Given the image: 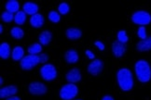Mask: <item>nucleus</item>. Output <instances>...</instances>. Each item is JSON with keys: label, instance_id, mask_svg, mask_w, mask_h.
I'll list each match as a JSON object with an SVG mask.
<instances>
[{"label": "nucleus", "instance_id": "f257e3e1", "mask_svg": "<svg viewBox=\"0 0 151 100\" xmlns=\"http://www.w3.org/2000/svg\"><path fill=\"white\" fill-rule=\"evenodd\" d=\"M118 84L122 91H130L133 87V78L132 72L127 68H122L117 72Z\"/></svg>", "mask_w": 151, "mask_h": 100}, {"label": "nucleus", "instance_id": "f03ea898", "mask_svg": "<svg viewBox=\"0 0 151 100\" xmlns=\"http://www.w3.org/2000/svg\"><path fill=\"white\" fill-rule=\"evenodd\" d=\"M135 74L139 82L141 83H147L151 79V68L149 63L147 60H138L135 65Z\"/></svg>", "mask_w": 151, "mask_h": 100}, {"label": "nucleus", "instance_id": "7ed1b4c3", "mask_svg": "<svg viewBox=\"0 0 151 100\" xmlns=\"http://www.w3.org/2000/svg\"><path fill=\"white\" fill-rule=\"evenodd\" d=\"M78 88L74 84H65L60 90V97L63 100H72L78 96Z\"/></svg>", "mask_w": 151, "mask_h": 100}, {"label": "nucleus", "instance_id": "20e7f679", "mask_svg": "<svg viewBox=\"0 0 151 100\" xmlns=\"http://www.w3.org/2000/svg\"><path fill=\"white\" fill-rule=\"evenodd\" d=\"M131 20L134 24L145 26V25L149 24L151 22V15L147 11L138 10V11H135V12L132 15Z\"/></svg>", "mask_w": 151, "mask_h": 100}, {"label": "nucleus", "instance_id": "39448f33", "mask_svg": "<svg viewBox=\"0 0 151 100\" xmlns=\"http://www.w3.org/2000/svg\"><path fill=\"white\" fill-rule=\"evenodd\" d=\"M39 72H40V75H41V77L45 81H48V82L53 81L57 77V70L55 66L50 63L44 64V65L40 68Z\"/></svg>", "mask_w": 151, "mask_h": 100}, {"label": "nucleus", "instance_id": "423d86ee", "mask_svg": "<svg viewBox=\"0 0 151 100\" xmlns=\"http://www.w3.org/2000/svg\"><path fill=\"white\" fill-rule=\"evenodd\" d=\"M40 63L39 56L37 55H28L25 56L20 61V66L24 70H30Z\"/></svg>", "mask_w": 151, "mask_h": 100}, {"label": "nucleus", "instance_id": "0eeeda50", "mask_svg": "<svg viewBox=\"0 0 151 100\" xmlns=\"http://www.w3.org/2000/svg\"><path fill=\"white\" fill-rule=\"evenodd\" d=\"M47 86L39 82H33L28 86V91L34 96H42L47 93Z\"/></svg>", "mask_w": 151, "mask_h": 100}, {"label": "nucleus", "instance_id": "6e6552de", "mask_svg": "<svg viewBox=\"0 0 151 100\" xmlns=\"http://www.w3.org/2000/svg\"><path fill=\"white\" fill-rule=\"evenodd\" d=\"M104 69V62L101 60H94L88 66V72L91 75H99Z\"/></svg>", "mask_w": 151, "mask_h": 100}, {"label": "nucleus", "instance_id": "1a4fd4ad", "mask_svg": "<svg viewBox=\"0 0 151 100\" xmlns=\"http://www.w3.org/2000/svg\"><path fill=\"white\" fill-rule=\"evenodd\" d=\"M66 80L67 82H69L70 84H76L78 83V82L81 80V73L80 70L78 68H74L72 70H70L69 72L66 73Z\"/></svg>", "mask_w": 151, "mask_h": 100}, {"label": "nucleus", "instance_id": "9d476101", "mask_svg": "<svg viewBox=\"0 0 151 100\" xmlns=\"http://www.w3.org/2000/svg\"><path fill=\"white\" fill-rule=\"evenodd\" d=\"M126 45L119 42V41H115L112 44V52L116 57H121L126 52Z\"/></svg>", "mask_w": 151, "mask_h": 100}, {"label": "nucleus", "instance_id": "9b49d317", "mask_svg": "<svg viewBox=\"0 0 151 100\" xmlns=\"http://www.w3.org/2000/svg\"><path fill=\"white\" fill-rule=\"evenodd\" d=\"M17 92H18V88L15 85H9V86L2 87L1 90H0V97L8 98L10 96H13L14 95H16Z\"/></svg>", "mask_w": 151, "mask_h": 100}, {"label": "nucleus", "instance_id": "f8f14e48", "mask_svg": "<svg viewBox=\"0 0 151 100\" xmlns=\"http://www.w3.org/2000/svg\"><path fill=\"white\" fill-rule=\"evenodd\" d=\"M65 60L68 64H75L77 63L79 60V56L78 54V52L74 50V49H70L67 50L65 54Z\"/></svg>", "mask_w": 151, "mask_h": 100}, {"label": "nucleus", "instance_id": "ddd939ff", "mask_svg": "<svg viewBox=\"0 0 151 100\" xmlns=\"http://www.w3.org/2000/svg\"><path fill=\"white\" fill-rule=\"evenodd\" d=\"M22 9H24V11L27 15L34 16V15L37 14L38 6L34 2H26V3H24V7H22Z\"/></svg>", "mask_w": 151, "mask_h": 100}, {"label": "nucleus", "instance_id": "4468645a", "mask_svg": "<svg viewBox=\"0 0 151 100\" xmlns=\"http://www.w3.org/2000/svg\"><path fill=\"white\" fill-rule=\"evenodd\" d=\"M65 35L70 40H77L82 36V32L77 28H69L65 32Z\"/></svg>", "mask_w": 151, "mask_h": 100}, {"label": "nucleus", "instance_id": "2eb2a0df", "mask_svg": "<svg viewBox=\"0 0 151 100\" xmlns=\"http://www.w3.org/2000/svg\"><path fill=\"white\" fill-rule=\"evenodd\" d=\"M136 49L138 51H141V52L151 50V36H149L147 39L142 40L139 43H137Z\"/></svg>", "mask_w": 151, "mask_h": 100}, {"label": "nucleus", "instance_id": "dca6fc26", "mask_svg": "<svg viewBox=\"0 0 151 100\" xmlns=\"http://www.w3.org/2000/svg\"><path fill=\"white\" fill-rule=\"evenodd\" d=\"M24 50L20 45L15 46L12 52H11V57L15 61H21L24 57Z\"/></svg>", "mask_w": 151, "mask_h": 100}, {"label": "nucleus", "instance_id": "f3484780", "mask_svg": "<svg viewBox=\"0 0 151 100\" xmlns=\"http://www.w3.org/2000/svg\"><path fill=\"white\" fill-rule=\"evenodd\" d=\"M30 24L34 28H40L44 24V17L41 14H36L30 18Z\"/></svg>", "mask_w": 151, "mask_h": 100}, {"label": "nucleus", "instance_id": "a211bd4d", "mask_svg": "<svg viewBox=\"0 0 151 100\" xmlns=\"http://www.w3.org/2000/svg\"><path fill=\"white\" fill-rule=\"evenodd\" d=\"M5 8L7 9V11H9L10 13H17V12H19L20 4L17 0H9V1L6 3Z\"/></svg>", "mask_w": 151, "mask_h": 100}, {"label": "nucleus", "instance_id": "6ab92c4d", "mask_svg": "<svg viewBox=\"0 0 151 100\" xmlns=\"http://www.w3.org/2000/svg\"><path fill=\"white\" fill-rule=\"evenodd\" d=\"M52 38V34L50 31H43L38 36V41L42 45H48Z\"/></svg>", "mask_w": 151, "mask_h": 100}, {"label": "nucleus", "instance_id": "aec40b11", "mask_svg": "<svg viewBox=\"0 0 151 100\" xmlns=\"http://www.w3.org/2000/svg\"><path fill=\"white\" fill-rule=\"evenodd\" d=\"M0 57L3 60H7V58L11 57L10 46L8 43H2L0 45Z\"/></svg>", "mask_w": 151, "mask_h": 100}, {"label": "nucleus", "instance_id": "412c9836", "mask_svg": "<svg viewBox=\"0 0 151 100\" xmlns=\"http://www.w3.org/2000/svg\"><path fill=\"white\" fill-rule=\"evenodd\" d=\"M26 21V13L24 11H19L15 14L14 17V21L16 24L18 25H22Z\"/></svg>", "mask_w": 151, "mask_h": 100}, {"label": "nucleus", "instance_id": "4be33fe9", "mask_svg": "<svg viewBox=\"0 0 151 100\" xmlns=\"http://www.w3.org/2000/svg\"><path fill=\"white\" fill-rule=\"evenodd\" d=\"M42 51V45L41 44H33L28 48L29 55H37Z\"/></svg>", "mask_w": 151, "mask_h": 100}, {"label": "nucleus", "instance_id": "5701e85b", "mask_svg": "<svg viewBox=\"0 0 151 100\" xmlns=\"http://www.w3.org/2000/svg\"><path fill=\"white\" fill-rule=\"evenodd\" d=\"M10 35L14 39H22V37H24V33L20 27H13L10 30Z\"/></svg>", "mask_w": 151, "mask_h": 100}, {"label": "nucleus", "instance_id": "b1692460", "mask_svg": "<svg viewBox=\"0 0 151 100\" xmlns=\"http://www.w3.org/2000/svg\"><path fill=\"white\" fill-rule=\"evenodd\" d=\"M69 11H70V7L69 5L65 2L61 3L59 6H58V12L62 15H66Z\"/></svg>", "mask_w": 151, "mask_h": 100}, {"label": "nucleus", "instance_id": "393cba45", "mask_svg": "<svg viewBox=\"0 0 151 100\" xmlns=\"http://www.w3.org/2000/svg\"><path fill=\"white\" fill-rule=\"evenodd\" d=\"M49 20L53 22V23H57L61 21V16H60V13L57 12L55 10H51L50 12L49 13Z\"/></svg>", "mask_w": 151, "mask_h": 100}, {"label": "nucleus", "instance_id": "a878e982", "mask_svg": "<svg viewBox=\"0 0 151 100\" xmlns=\"http://www.w3.org/2000/svg\"><path fill=\"white\" fill-rule=\"evenodd\" d=\"M118 41L122 44H126L128 42V40H129V37H128V35L126 33V32L124 30H121V31H119L118 33Z\"/></svg>", "mask_w": 151, "mask_h": 100}, {"label": "nucleus", "instance_id": "bb28decb", "mask_svg": "<svg viewBox=\"0 0 151 100\" xmlns=\"http://www.w3.org/2000/svg\"><path fill=\"white\" fill-rule=\"evenodd\" d=\"M14 15L13 13H10L9 11H4V12L1 14V20L5 22H10L14 21Z\"/></svg>", "mask_w": 151, "mask_h": 100}, {"label": "nucleus", "instance_id": "cd10ccee", "mask_svg": "<svg viewBox=\"0 0 151 100\" xmlns=\"http://www.w3.org/2000/svg\"><path fill=\"white\" fill-rule=\"evenodd\" d=\"M137 35L139 38H141L142 40H145L147 38V30H146V27L145 26H140L138 28L137 30Z\"/></svg>", "mask_w": 151, "mask_h": 100}, {"label": "nucleus", "instance_id": "c85d7f7f", "mask_svg": "<svg viewBox=\"0 0 151 100\" xmlns=\"http://www.w3.org/2000/svg\"><path fill=\"white\" fill-rule=\"evenodd\" d=\"M39 58H40V63H46L49 60V56L45 53H42V54L39 55Z\"/></svg>", "mask_w": 151, "mask_h": 100}, {"label": "nucleus", "instance_id": "c756f323", "mask_svg": "<svg viewBox=\"0 0 151 100\" xmlns=\"http://www.w3.org/2000/svg\"><path fill=\"white\" fill-rule=\"evenodd\" d=\"M94 45L97 46L98 49L101 50V51L104 50V45L101 42V41H96V42H94Z\"/></svg>", "mask_w": 151, "mask_h": 100}, {"label": "nucleus", "instance_id": "7c9ffc66", "mask_svg": "<svg viewBox=\"0 0 151 100\" xmlns=\"http://www.w3.org/2000/svg\"><path fill=\"white\" fill-rule=\"evenodd\" d=\"M85 54L86 56L88 57L89 58H91V60H94V57H95V55H94V53L91 51V50H86L85 51Z\"/></svg>", "mask_w": 151, "mask_h": 100}, {"label": "nucleus", "instance_id": "2f4dec72", "mask_svg": "<svg viewBox=\"0 0 151 100\" xmlns=\"http://www.w3.org/2000/svg\"><path fill=\"white\" fill-rule=\"evenodd\" d=\"M6 100H21V98L20 97H18V96H10V97H8Z\"/></svg>", "mask_w": 151, "mask_h": 100}, {"label": "nucleus", "instance_id": "473e14b6", "mask_svg": "<svg viewBox=\"0 0 151 100\" xmlns=\"http://www.w3.org/2000/svg\"><path fill=\"white\" fill-rule=\"evenodd\" d=\"M102 100H114V98L112 96H104Z\"/></svg>", "mask_w": 151, "mask_h": 100}, {"label": "nucleus", "instance_id": "72a5a7b5", "mask_svg": "<svg viewBox=\"0 0 151 100\" xmlns=\"http://www.w3.org/2000/svg\"><path fill=\"white\" fill-rule=\"evenodd\" d=\"M0 33H3V25H0Z\"/></svg>", "mask_w": 151, "mask_h": 100}, {"label": "nucleus", "instance_id": "f704fd0d", "mask_svg": "<svg viewBox=\"0 0 151 100\" xmlns=\"http://www.w3.org/2000/svg\"><path fill=\"white\" fill-rule=\"evenodd\" d=\"M3 82H4L3 81V78L1 77V78H0V83H1V85H3Z\"/></svg>", "mask_w": 151, "mask_h": 100}, {"label": "nucleus", "instance_id": "c9c22d12", "mask_svg": "<svg viewBox=\"0 0 151 100\" xmlns=\"http://www.w3.org/2000/svg\"><path fill=\"white\" fill-rule=\"evenodd\" d=\"M77 100H81V99H77Z\"/></svg>", "mask_w": 151, "mask_h": 100}]
</instances>
